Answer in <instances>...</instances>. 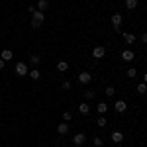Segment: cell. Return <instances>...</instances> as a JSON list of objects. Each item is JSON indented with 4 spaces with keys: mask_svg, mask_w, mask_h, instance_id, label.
Instances as JSON below:
<instances>
[{
    "mask_svg": "<svg viewBox=\"0 0 147 147\" xmlns=\"http://www.w3.org/2000/svg\"><path fill=\"white\" fill-rule=\"evenodd\" d=\"M30 12H32V28H41V24L45 22V14L43 12H39L37 8H32L30 6Z\"/></svg>",
    "mask_w": 147,
    "mask_h": 147,
    "instance_id": "cell-1",
    "label": "cell"
},
{
    "mask_svg": "<svg viewBox=\"0 0 147 147\" xmlns=\"http://www.w3.org/2000/svg\"><path fill=\"white\" fill-rule=\"evenodd\" d=\"M104 55H106V47L104 45H96L92 49V57H94V59H102Z\"/></svg>",
    "mask_w": 147,
    "mask_h": 147,
    "instance_id": "cell-2",
    "label": "cell"
},
{
    "mask_svg": "<svg viewBox=\"0 0 147 147\" xmlns=\"http://www.w3.org/2000/svg\"><path fill=\"white\" fill-rule=\"evenodd\" d=\"M30 71H28V65L26 63H16V75L18 77H26Z\"/></svg>",
    "mask_w": 147,
    "mask_h": 147,
    "instance_id": "cell-3",
    "label": "cell"
},
{
    "mask_svg": "<svg viewBox=\"0 0 147 147\" xmlns=\"http://www.w3.org/2000/svg\"><path fill=\"white\" fill-rule=\"evenodd\" d=\"M112 26L116 28V30H120V26H122V14H112Z\"/></svg>",
    "mask_w": 147,
    "mask_h": 147,
    "instance_id": "cell-4",
    "label": "cell"
},
{
    "mask_svg": "<svg viewBox=\"0 0 147 147\" xmlns=\"http://www.w3.org/2000/svg\"><path fill=\"white\" fill-rule=\"evenodd\" d=\"M125 108H127V106H125V100H118L116 104H114V110H116L118 114H124Z\"/></svg>",
    "mask_w": 147,
    "mask_h": 147,
    "instance_id": "cell-5",
    "label": "cell"
},
{
    "mask_svg": "<svg viewBox=\"0 0 147 147\" xmlns=\"http://www.w3.org/2000/svg\"><path fill=\"white\" fill-rule=\"evenodd\" d=\"M90 80H92V75H90V73H86V71L79 75V82H82V84H88Z\"/></svg>",
    "mask_w": 147,
    "mask_h": 147,
    "instance_id": "cell-6",
    "label": "cell"
},
{
    "mask_svg": "<svg viewBox=\"0 0 147 147\" xmlns=\"http://www.w3.org/2000/svg\"><path fill=\"white\" fill-rule=\"evenodd\" d=\"M57 131H59L61 136H67V134H69V124H67V122H61V124L57 125Z\"/></svg>",
    "mask_w": 147,
    "mask_h": 147,
    "instance_id": "cell-7",
    "label": "cell"
},
{
    "mask_svg": "<svg viewBox=\"0 0 147 147\" xmlns=\"http://www.w3.org/2000/svg\"><path fill=\"white\" fill-rule=\"evenodd\" d=\"M110 139H112L114 143H122V141H124V134H122V131H114L112 136H110Z\"/></svg>",
    "mask_w": 147,
    "mask_h": 147,
    "instance_id": "cell-8",
    "label": "cell"
},
{
    "mask_svg": "<svg viewBox=\"0 0 147 147\" xmlns=\"http://www.w3.org/2000/svg\"><path fill=\"white\" fill-rule=\"evenodd\" d=\"M134 51H131V49H124V51H122V59H124V61H134Z\"/></svg>",
    "mask_w": 147,
    "mask_h": 147,
    "instance_id": "cell-9",
    "label": "cell"
},
{
    "mask_svg": "<svg viewBox=\"0 0 147 147\" xmlns=\"http://www.w3.org/2000/svg\"><path fill=\"white\" fill-rule=\"evenodd\" d=\"M84 139H86L84 134H77V136L73 137V143H75V145H82V143H84Z\"/></svg>",
    "mask_w": 147,
    "mask_h": 147,
    "instance_id": "cell-10",
    "label": "cell"
},
{
    "mask_svg": "<svg viewBox=\"0 0 147 147\" xmlns=\"http://www.w3.org/2000/svg\"><path fill=\"white\" fill-rule=\"evenodd\" d=\"M79 112L82 114V116H86V114L90 112V106H88L86 102H82V104H79Z\"/></svg>",
    "mask_w": 147,
    "mask_h": 147,
    "instance_id": "cell-11",
    "label": "cell"
},
{
    "mask_svg": "<svg viewBox=\"0 0 147 147\" xmlns=\"http://www.w3.org/2000/svg\"><path fill=\"white\" fill-rule=\"evenodd\" d=\"M57 71H59V73L69 71V63H67V61H59V63H57Z\"/></svg>",
    "mask_w": 147,
    "mask_h": 147,
    "instance_id": "cell-12",
    "label": "cell"
},
{
    "mask_svg": "<svg viewBox=\"0 0 147 147\" xmlns=\"http://www.w3.org/2000/svg\"><path fill=\"white\" fill-rule=\"evenodd\" d=\"M47 8H49V2H47V0H39V2H37V10L39 12H45Z\"/></svg>",
    "mask_w": 147,
    "mask_h": 147,
    "instance_id": "cell-13",
    "label": "cell"
},
{
    "mask_svg": "<svg viewBox=\"0 0 147 147\" xmlns=\"http://www.w3.org/2000/svg\"><path fill=\"white\" fill-rule=\"evenodd\" d=\"M12 57H14V55H12L10 49H4V51H2V55H0V59H2V61H10Z\"/></svg>",
    "mask_w": 147,
    "mask_h": 147,
    "instance_id": "cell-14",
    "label": "cell"
},
{
    "mask_svg": "<svg viewBox=\"0 0 147 147\" xmlns=\"http://www.w3.org/2000/svg\"><path fill=\"white\" fill-rule=\"evenodd\" d=\"M96 110H98V114H106L108 112V104H106V102H100V104L96 106Z\"/></svg>",
    "mask_w": 147,
    "mask_h": 147,
    "instance_id": "cell-15",
    "label": "cell"
},
{
    "mask_svg": "<svg viewBox=\"0 0 147 147\" xmlns=\"http://www.w3.org/2000/svg\"><path fill=\"white\" fill-rule=\"evenodd\" d=\"M125 8H127V10H136L137 8V0H125Z\"/></svg>",
    "mask_w": 147,
    "mask_h": 147,
    "instance_id": "cell-16",
    "label": "cell"
},
{
    "mask_svg": "<svg viewBox=\"0 0 147 147\" xmlns=\"http://www.w3.org/2000/svg\"><path fill=\"white\" fill-rule=\"evenodd\" d=\"M137 92H139V94H145L147 92V84L145 82H139V84H137V88H136Z\"/></svg>",
    "mask_w": 147,
    "mask_h": 147,
    "instance_id": "cell-17",
    "label": "cell"
},
{
    "mask_svg": "<svg viewBox=\"0 0 147 147\" xmlns=\"http://www.w3.org/2000/svg\"><path fill=\"white\" fill-rule=\"evenodd\" d=\"M28 75H30V77H32V79H34V80H37V79H39V77H41V73H39L37 69H32V73H28Z\"/></svg>",
    "mask_w": 147,
    "mask_h": 147,
    "instance_id": "cell-18",
    "label": "cell"
},
{
    "mask_svg": "<svg viewBox=\"0 0 147 147\" xmlns=\"http://www.w3.org/2000/svg\"><path fill=\"white\" fill-rule=\"evenodd\" d=\"M124 41H127V43H134V41H136V35H134V34H124Z\"/></svg>",
    "mask_w": 147,
    "mask_h": 147,
    "instance_id": "cell-19",
    "label": "cell"
},
{
    "mask_svg": "<svg viewBox=\"0 0 147 147\" xmlns=\"http://www.w3.org/2000/svg\"><path fill=\"white\" fill-rule=\"evenodd\" d=\"M104 94H106L108 98H110V96H114V94H116V90H114V86H108V88L104 90Z\"/></svg>",
    "mask_w": 147,
    "mask_h": 147,
    "instance_id": "cell-20",
    "label": "cell"
},
{
    "mask_svg": "<svg viewBox=\"0 0 147 147\" xmlns=\"http://www.w3.org/2000/svg\"><path fill=\"white\" fill-rule=\"evenodd\" d=\"M125 75H127L129 79H134V77H137V71H136L134 67H131V69H127V73H125Z\"/></svg>",
    "mask_w": 147,
    "mask_h": 147,
    "instance_id": "cell-21",
    "label": "cell"
},
{
    "mask_svg": "<svg viewBox=\"0 0 147 147\" xmlns=\"http://www.w3.org/2000/svg\"><path fill=\"white\" fill-rule=\"evenodd\" d=\"M106 122H108V120H106V118H104V116H100V118H98V120H96V124L100 125V127H104V125H106Z\"/></svg>",
    "mask_w": 147,
    "mask_h": 147,
    "instance_id": "cell-22",
    "label": "cell"
},
{
    "mask_svg": "<svg viewBox=\"0 0 147 147\" xmlns=\"http://www.w3.org/2000/svg\"><path fill=\"white\" fill-rule=\"evenodd\" d=\"M30 61H32V65H37V63L41 61V57H39V55H32V59H30Z\"/></svg>",
    "mask_w": 147,
    "mask_h": 147,
    "instance_id": "cell-23",
    "label": "cell"
},
{
    "mask_svg": "<svg viewBox=\"0 0 147 147\" xmlns=\"http://www.w3.org/2000/svg\"><path fill=\"white\" fill-rule=\"evenodd\" d=\"M84 98H86V100H92V98H94V92H92V90H86V92H84Z\"/></svg>",
    "mask_w": 147,
    "mask_h": 147,
    "instance_id": "cell-24",
    "label": "cell"
},
{
    "mask_svg": "<svg viewBox=\"0 0 147 147\" xmlns=\"http://www.w3.org/2000/svg\"><path fill=\"white\" fill-rule=\"evenodd\" d=\"M94 145H96V147H102V145H104L102 137H94Z\"/></svg>",
    "mask_w": 147,
    "mask_h": 147,
    "instance_id": "cell-25",
    "label": "cell"
},
{
    "mask_svg": "<svg viewBox=\"0 0 147 147\" xmlns=\"http://www.w3.org/2000/svg\"><path fill=\"white\" fill-rule=\"evenodd\" d=\"M71 118H73V114H71V112H63V120H65V122H69Z\"/></svg>",
    "mask_w": 147,
    "mask_h": 147,
    "instance_id": "cell-26",
    "label": "cell"
},
{
    "mask_svg": "<svg viewBox=\"0 0 147 147\" xmlns=\"http://www.w3.org/2000/svg\"><path fill=\"white\" fill-rule=\"evenodd\" d=\"M69 88H71V82L65 80V82H63V90H69Z\"/></svg>",
    "mask_w": 147,
    "mask_h": 147,
    "instance_id": "cell-27",
    "label": "cell"
},
{
    "mask_svg": "<svg viewBox=\"0 0 147 147\" xmlns=\"http://www.w3.org/2000/svg\"><path fill=\"white\" fill-rule=\"evenodd\" d=\"M141 41H143V43H147V32H145V34H141Z\"/></svg>",
    "mask_w": 147,
    "mask_h": 147,
    "instance_id": "cell-28",
    "label": "cell"
},
{
    "mask_svg": "<svg viewBox=\"0 0 147 147\" xmlns=\"http://www.w3.org/2000/svg\"><path fill=\"white\" fill-rule=\"evenodd\" d=\"M4 67H6V61H2V59H0V71H2Z\"/></svg>",
    "mask_w": 147,
    "mask_h": 147,
    "instance_id": "cell-29",
    "label": "cell"
},
{
    "mask_svg": "<svg viewBox=\"0 0 147 147\" xmlns=\"http://www.w3.org/2000/svg\"><path fill=\"white\" fill-rule=\"evenodd\" d=\"M143 82H145V84H147V73H145V75H143Z\"/></svg>",
    "mask_w": 147,
    "mask_h": 147,
    "instance_id": "cell-30",
    "label": "cell"
},
{
    "mask_svg": "<svg viewBox=\"0 0 147 147\" xmlns=\"http://www.w3.org/2000/svg\"><path fill=\"white\" fill-rule=\"evenodd\" d=\"M118 147H124V145H122V143H118Z\"/></svg>",
    "mask_w": 147,
    "mask_h": 147,
    "instance_id": "cell-31",
    "label": "cell"
}]
</instances>
